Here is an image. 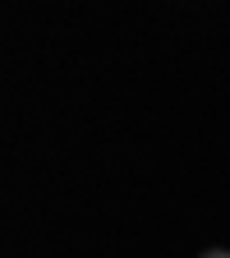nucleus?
<instances>
[{"label":"nucleus","instance_id":"1","mask_svg":"<svg viewBox=\"0 0 230 258\" xmlns=\"http://www.w3.org/2000/svg\"><path fill=\"white\" fill-rule=\"evenodd\" d=\"M203 258H230V253H225V249H212V253H203Z\"/></svg>","mask_w":230,"mask_h":258}]
</instances>
